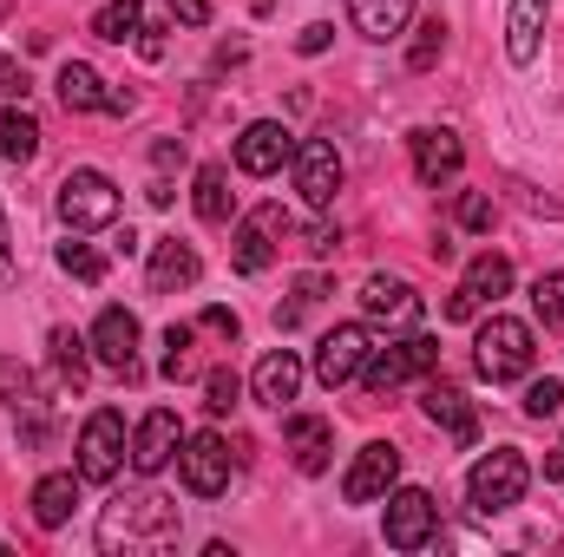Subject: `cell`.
I'll return each mask as SVG.
<instances>
[{"instance_id": "cell-19", "label": "cell", "mask_w": 564, "mask_h": 557, "mask_svg": "<svg viewBox=\"0 0 564 557\" xmlns=\"http://www.w3.org/2000/svg\"><path fill=\"white\" fill-rule=\"evenodd\" d=\"M289 459H295V472H328V452H335V426L322 414H289Z\"/></svg>"}, {"instance_id": "cell-41", "label": "cell", "mask_w": 564, "mask_h": 557, "mask_svg": "<svg viewBox=\"0 0 564 557\" xmlns=\"http://www.w3.org/2000/svg\"><path fill=\"white\" fill-rule=\"evenodd\" d=\"M177 26H210V0H164Z\"/></svg>"}, {"instance_id": "cell-8", "label": "cell", "mask_w": 564, "mask_h": 557, "mask_svg": "<svg viewBox=\"0 0 564 557\" xmlns=\"http://www.w3.org/2000/svg\"><path fill=\"white\" fill-rule=\"evenodd\" d=\"M394 485H401V446L394 439H368L355 452V466L341 472V499L348 505H381Z\"/></svg>"}, {"instance_id": "cell-23", "label": "cell", "mask_w": 564, "mask_h": 557, "mask_svg": "<svg viewBox=\"0 0 564 557\" xmlns=\"http://www.w3.org/2000/svg\"><path fill=\"white\" fill-rule=\"evenodd\" d=\"M348 20L361 40H401L414 20V0H348Z\"/></svg>"}, {"instance_id": "cell-7", "label": "cell", "mask_w": 564, "mask_h": 557, "mask_svg": "<svg viewBox=\"0 0 564 557\" xmlns=\"http://www.w3.org/2000/svg\"><path fill=\"white\" fill-rule=\"evenodd\" d=\"M230 472H237V452L224 446V433H184V446H177V479H184V492L217 499V492L230 485Z\"/></svg>"}, {"instance_id": "cell-38", "label": "cell", "mask_w": 564, "mask_h": 557, "mask_svg": "<svg viewBox=\"0 0 564 557\" xmlns=\"http://www.w3.org/2000/svg\"><path fill=\"white\" fill-rule=\"evenodd\" d=\"M492 217H499V210H492L486 190H466V197H459V223H466V230H492Z\"/></svg>"}, {"instance_id": "cell-20", "label": "cell", "mask_w": 564, "mask_h": 557, "mask_svg": "<svg viewBox=\"0 0 564 557\" xmlns=\"http://www.w3.org/2000/svg\"><path fill=\"white\" fill-rule=\"evenodd\" d=\"M421 414L433 419L453 446H473V439H479V414H473V407H466V394H459V387H446V381H433V387L421 394Z\"/></svg>"}, {"instance_id": "cell-21", "label": "cell", "mask_w": 564, "mask_h": 557, "mask_svg": "<svg viewBox=\"0 0 564 557\" xmlns=\"http://www.w3.org/2000/svg\"><path fill=\"white\" fill-rule=\"evenodd\" d=\"M361 315L368 321H414L421 315V295L408 276H368L361 282Z\"/></svg>"}, {"instance_id": "cell-18", "label": "cell", "mask_w": 564, "mask_h": 557, "mask_svg": "<svg viewBox=\"0 0 564 557\" xmlns=\"http://www.w3.org/2000/svg\"><path fill=\"white\" fill-rule=\"evenodd\" d=\"M545 20H552V0H512V13H506V59L512 66H539Z\"/></svg>"}, {"instance_id": "cell-14", "label": "cell", "mask_w": 564, "mask_h": 557, "mask_svg": "<svg viewBox=\"0 0 564 557\" xmlns=\"http://www.w3.org/2000/svg\"><path fill=\"white\" fill-rule=\"evenodd\" d=\"M408 151H414V177H421L426 190L453 184V177H459V164H466V144L453 139L446 125H421V132L408 139Z\"/></svg>"}, {"instance_id": "cell-24", "label": "cell", "mask_w": 564, "mask_h": 557, "mask_svg": "<svg viewBox=\"0 0 564 557\" xmlns=\"http://www.w3.org/2000/svg\"><path fill=\"white\" fill-rule=\"evenodd\" d=\"M197 276H204V263H197V250H191V243L164 237V243L151 250V288H158V295H171V288H191Z\"/></svg>"}, {"instance_id": "cell-9", "label": "cell", "mask_w": 564, "mask_h": 557, "mask_svg": "<svg viewBox=\"0 0 564 557\" xmlns=\"http://www.w3.org/2000/svg\"><path fill=\"white\" fill-rule=\"evenodd\" d=\"M381 505H388L381 538H388L394 551H421V545H433V532H440V505L426 499L421 485H394Z\"/></svg>"}, {"instance_id": "cell-35", "label": "cell", "mask_w": 564, "mask_h": 557, "mask_svg": "<svg viewBox=\"0 0 564 557\" xmlns=\"http://www.w3.org/2000/svg\"><path fill=\"white\" fill-rule=\"evenodd\" d=\"M558 407H564V381H558V374H545V381H532V387H525V414H532V419L558 414Z\"/></svg>"}, {"instance_id": "cell-6", "label": "cell", "mask_w": 564, "mask_h": 557, "mask_svg": "<svg viewBox=\"0 0 564 557\" xmlns=\"http://www.w3.org/2000/svg\"><path fill=\"white\" fill-rule=\"evenodd\" d=\"M119 472H126V414L99 407L79 426V479L86 485H112Z\"/></svg>"}, {"instance_id": "cell-47", "label": "cell", "mask_w": 564, "mask_h": 557, "mask_svg": "<svg viewBox=\"0 0 564 557\" xmlns=\"http://www.w3.org/2000/svg\"><path fill=\"white\" fill-rule=\"evenodd\" d=\"M545 479H564V446L552 452V459H545Z\"/></svg>"}, {"instance_id": "cell-45", "label": "cell", "mask_w": 564, "mask_h": 557, "mask_svg": "<svg viewBox=\"0 0 564 557\" xmlns=\"http://www.w3.org/2000/svg\"><path fill=\"white\" fill-rule=\"evenodd\" d=\"M132 106H139V99H132V92H119V86H106V106H99V112H112V119H126V112H132Z\"/></svg>"}, {"instance_id": "cell-13", "label": "cell", "mask_w": 564, "mask_h": 557, "mask_svg": "<svg viewBox=\"0 0 564 557\" xmlns=\"http://www.w3.org/2000/svg\"><path fill=\"white\" fill-rule=\"evenodd\" d=\"M289 157H295V139H289L282 119H257V125H243V139H237V171H243V177H276Z\"/></svg>"}, {"instance_id": "cell-46", "label": "cell", "mask_w": 564, "mask_h": 557, "mask_svg": "<svg viewBox=\"0 0 564 557\" xmlns=\"http://www.w3.org/2000/svg\"><path fill=\"white\" fill-rule=\"evenodd\" d=\"M7 270H13V250H7V217H0V282H7Z\"/></svg>"}, {"instance_id": "cell-43", "label": "cell", "mask_w": 564, "mask_h": 557, "mask_svg": "<svg viewBox=\"0 0 564 557\" xmlns=\"http://www.w3.org/2000/svg\"><path fill=\"white\" fill-rule=\"evenodd\" d=\"M335 243H341V230H335V223H308V250H315V256H328Z\"/></svg>"}, {"instance_id": "cell-16", "label": "cell", "mask_w": 564, "mask_h": 557, "mask_svg": "<svg viewBox=\"0 0 564 557\" xmlns=\"http://www.w3.org/2000/svg\"><path fill=\"white\" fill-rule=\"evenodd\" d=\"M93 354L112 368V374H132V361H139V315L132 308H99V321H93Z\"/></svg>"}, {"instance_id": "cell-34", "label": "cell", "mask_w": 564, "mask_h": 557, "mask_svg": "<svg viewBox=\"0 0 564 557\" xmlns=\"http://www.w3.org/2000/svg\"><path fill=\"white\" fill-rule=\"evenodd\" d=\"M204 394H210V401H204L210 414H230V407H237V394H243V381H237L230 368H210V381H204Z\"/></svg>"}, {"instance_id": "cell-39", "label": "cell", "mask_w": 564, "mask_h": 557, "mask_svg": "<svg viewBox=\"0 0 564 557\" xmlns=\"http://www.w3.org/2000/svg\"><path fill=\"white\" fill-rule=\"evenodd\" d=\"M0 394H7V407H26L33 374H26V368H13V361H0Z\"/></svg>"}, {"instance_id": "cell-28", "label": "cell", "mask_w": 564, "mask_h": 557, "mask_svg": "<svg viewBox=\"0 0 564 557\" xmlns=\"http://www.w3.org/2000/svg\"><path fill=\"white\" fill-rule=\"evenodd\" d=\"M459 288H466V295H473V302L486 308V302H499V295L512 288V263L486 250V256H473V263H466V282H459Z\"/></svg>"}, {"instance_id": "cell-11", "label": "cell", "mask_w": 564, "mask_h": 557, "mask_svg": "<svg viewBox=\"0 0 564 557\" xmlns=\"http://www.w3.org/2000/svg\"><path fill=\"white\" fill-rule=\"evenodd\" d=\"M289 164H295V190H302L315 210H328V204H335V190H341V177H348L341 151H335L328 139H302Z\"/></svg>"}, {"instance_id": "cell-17", "label": "cell", "mask_w": 564, "mask_h": 557, "mask_svg": "<svg viewBox=\"0 0 564 557\" xmlns=\"http://www.w3.org/2000/svg\"><path fill=\"white\" fill-rule=\"evenodd\" d=\"M302 374H308V368H302V354H295V348H270V354L257 361L250 387H257V401H263V407H276V414H282V407L302 394Z\"/></svg>"}, {"instance_id": "cell-22", "label": "cell", "mask_w": 564, "mask_h": 557, "mask_svg": "<svg viewBox=\"0 0 564 557\" xmlns=\"http://www.w3.org/2000/svg\"><path fill=\"white\" fill-rule=\"evenodd\" d=\"M79 485H86L79 466H73V472H46V479L33 485V525H40V532H59V525L73 518V505H79Z\"/></svg>"}, {"instance_id": "cell-27", "label": "cell", "mask_w": 564, "mask_h": 557, "mask_svg": "<svg viewBox=\"0 0 564 557\" xmlns=\"http://www.w3.org/2000/svg\"><path fill=\"white\" fill-rule=\"evenodd\" d=\"M0 157L7 164H33L40 157V119L26 106H0Z\"/></svg>"}, {"instance_id": "cell-37", "label": "cell", "mask_w": 564, "mask_h": 557, "mask_svg": "<svg viewBox=\"0 0 564 557\" xmlns=\"http://www.w3.org/2000/svg\"><path fill=\"white\" fill-rule=\"evenodd\" d=\"M315 302H322V276H302V282H295V302H282L276 321H282V328H295V321H302Z\"/></svg>"}, {"instance_id": "cell-33", "label": "cell", "mask_w": 564, "mask_h": 557, "mask_svg": "<svg viewBox=\"0 0 564 557\" xmlns=\"http://www.w3.org/2000/svg\"><path fill=\"white\" fill-rule=\"evenodd\" d=\"M532 308H539V321H545V328H558V321H564V276H539Z\"/></svg>"}, {"instance_id": "cell-15", "label": "cell", "mask_w": 564, "mask_h": 557, "mask_svg": "<svg viewBox=\"0 0 564 557\" xmlns=\"http://www.w3.org/2000/svg\"><path fill=\"white\" fill-rule=\"evenodd\" d=\"M177 446H184V426L171 407H158V414L139 419V433H132V472L151 479V472H164L171 459H177Z\"/></svg>"}, {"instance_id": "cell-12", "label": "cell", "mask_w": 564, "mask_h": 557, "mask_svg": "<svg viewBox=\"0 0 564 557\" xmlns=\"http://www.w3.org/2000/svg\"><path fill=\"white\" fill-rule=\"evenodd\" d=\"M282 230H289V217H282L276 204H263L257 217H243V223H237V237H230V243H237V250H230V263H237L243 276H263V270L276 263V237H282Z\"/></svg>"}, {"instance_id": "cell-44", "label": "cell", "mask_w": 564, "mask_h": 557, "mask_svg": "<svg viewBox=\"0 0 564 557\" xmlns=\"http://www.w3.org/2000/svg\"><path fill=\"white\" fill-rule=\"evenodd\" d=\"M328 40H335V26H322V20H315V26H302V40H295V46H302V53H322Z\"/></svg>"}, {"instance_id": "cell-10", "label": "cell", "mask_w": 564, "mask_h": 557, "mask_svg": "<svg viewBox=\"0 0 564 557\" xmlns=\"http://www.w3.org/2000/svg\"><path fill=\"white\" fill-rule=\"evenodd\" d=\"M368 354H375L368 348V328L361 321H341V328H328L315 341V381L322 387H348V381H361V361Z\"/></svg>"}, {"instance_id": "cell-42", "label": "cell", "mask_w": 564, "mask_h": 557, "mask_svg": "<svg viewBox=\"0 0 564 557\" xmlns=\"http://www.w3.org/2000/svg\"><path fill=\"white\" fill-rule=\"evenodd\" d=\"M204 328H210V335H224V341H237V328H243V321H237L230 308H204Z\"/></svg>"}, {"instance_id": "cell-3", "label": "cell", "mask_w": 564, "mask_h": 557, "mask_svg": "<svg viewBox=\"0 0 564 557\" xmlns=\"http://www.w3.org/2000/svg\"><path fill=\"white\" fill-rule=\"evenodd\" d=\"M525 485H532L525 452H519V446H492V452H479V466L466 472V505H473L479 518H499V512H512V505L525 499Z\"/></svg>"}, {"instance_id": "cell-26", "label": "cell", "mask_w": 564, "mask_h": 557, "mask_svg": "<svg viewBox=\"0 0 564 557\" xmlns=\"http://www.w3.org/2000/svg\"><path fill=\"white\" fill-rule=\"evenodd\" d=\"M53 86H59V106H66V112H99V106H106V79H99L86 59H66Z\"/></svg>"}, {"instance_id": "cell-31", "label": "cell", "mask_w": 564, "mask_h": 557, "mask_svg": "<svg viewBox=\"0 0 564 557\" xmlns=\"http://www.w3.org/2000/svg\"><path fill=\"white\" fill-rule=\"evenodd\" d=\"M191 341H197L191 321H171V328H164V381H184V374H191Z\"/></svg>"}, {"instance_id": "cell-36", "label": "cell", "mask_w": 564, "mask_h": 557, "mask_svg": "<svg viewBox=\"0 0 564 557\" xmlns=\"http://www.w3.org/2000/svg\"><path fill=\"white\" fill-rule=\"evenodd\" d=\"M440 46H446V26H440V20H426L421 33H414V46H408V66H414V73H426V66L440 59Z\"/></svg>"}, {"instance_id": "cell-25", "label": "cell", "mask_w": 564, "mask_h": 557, "mask_svg": "<svg viewBox=\"0 0 564 557\" xmlns=\"http://www.w3.org/2000/svg\"><path fill=\"white\" fill-rule=\"evenodd\" d=\"M191 204H197V217H204V223H230V217H237L230 171H224V164H204V171H197V184H191Z\"/></svg>"}, {"instance_id": "cell-40", "label": "cell", "mask_w": 564, "mask_h": 557, "mask_svg": "<svg viewBox=\"0 0 564 557\" xmlns=\"http://www.w3.org/2000/svg\"><path fill=\"white\" fill-rule=\"evenodd\" d=\"M13 99H26V66L0 53V106H13Z\"/></svg>"}, {"instance_id": "cell-2", "label": "cell", "mask_w": 564, "mask_h": 557, "mask_svg": "<svg viewBox=\"0 0 564 557\" xmlns=\"http://www.w3.org/2000/svg\"><path fill=\"white\" fill-rule=\"evenodd\" d=\"M532 354H539V335H532L519 315H492V321H479V335H473V368H479V381H492V387L532 374Z\"/></svg>"}, {"instance_id": "cell-1", "label": "cell", "mask_w": 564, "mask_h": 557, "mask_svg": "<svg viewBox=\"0 0 564 557\" xmlns=\"http://www.w3.org/2000/svg\"><path fill=\"white\" fill-rule=\"evenodd\" d=\"M177 532H184V518H177L171 499H158V492H126V499H112L106 518H99V551L158 557V551L177 545Z\"/></svg>"}, {"instance_id": "cell-32", "label": "cell", "mask_w": 564, "mask_h": 557, "mask_svg": "<svg viewBox=\"0 0 564 557\" xmlns=\"http://www.w3.org/2000/svg\"><path fill=\"white\" fill-rule=\"evenodd\" d=\"M86 348H93L86 335H73V328H53V361H59V374H66L73 387L86 381Z\"/></svg>"}, {"instance_id": "cell-30", "label": "cell", "mask_w": 564, "mask_h": 557, "mask_svg": "<svg viewBox=\"0 0 564 557\" xmlns=\"http://www.w3.org/2000/svg\"><path fill=\"white\" fill-rule=\"evenodd\" d=\"M59 270H66L73 282H99V276H106V256H99L93 243H79V237L66 230V243H59Z\"/></svg>"}, {"instance_id": "cell-4", "label": "cell", "mask_w": 564, "mask_h": 557, "mask_svg": "<svg viewBox=\"0 0 564 557\" xmlns=\"http://www.w3.org/2000/svg\"><path fill=\"white\" fill-rule=\"evenodd\" d=\"M53 210H59V223H66L73 237H93V230L119 223V184H112L106 171H66Z\"/></svg>"}, {"instance_id": "cell-29", "label": "cell", "mask_w": 564, "mask_h": 557, "mask_svg": "<svg viewBox=\"0 0 564 557\" xmlns=\"http://www.w3.org/2000/svg\"><path fill=\"white\" fill-rule=\"evenodd\" d=\"M93 33H99V40H112V46L139 40V33H144V0H106V7L93 13Z\"/></svg>"}, {"instance_id": "cell-5", "label": "cell", "mask_w": 564, "mask_h": 557, "mask_svg": "<svg viewBox=\"0 0 564 557\" xmlns=\"http://www.w3.org/2000/svg\"><path fill=\"white\" fill-rule=\"evenodd\" d=\"M433 368H440V341H433V335H408V341L375 348V354L361 361V381H368V394H394V387L421 381Z\"/></svg>"}]
</instances>
